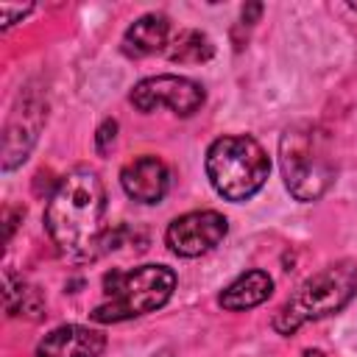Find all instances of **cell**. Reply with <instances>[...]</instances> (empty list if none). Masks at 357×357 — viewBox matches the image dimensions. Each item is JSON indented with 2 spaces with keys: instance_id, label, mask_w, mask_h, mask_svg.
Returning a JSON list of instances; mask_svg holds the SVG:
<instances>
[{
  "instance_id": "1",
  "label": "cell",
  "mask_w": 357,
  "mask_h": 357,
  "mask_svg": "<svg viewBox=\"0 0 357 357\" xmlns=\"http://www.w3.org/2000/svg\"><path fill=\"white\" fill-rule=\"evenodd\" d=\"M106 190L92 170L67 173L45 209V229L59 248V254L70 259H92L103 251L106 229Z\"/></svg>"
},
{
  "instance_id": "2",
  "label": "cell",
  "mask_w": 357,
  "mask_h": 357,
  "mask_svg": "<svg viewBox=\"0 0 357 357\" xmlns=\"http://www.w3.org/2000/svg\"><path fill=\"white\" fill-rule=\"evenodd\" d=\"M176 290V273L167 265H139L117 268L103 279V298L92 307V321L120 324L139 315H148L167 304Z\"/></svg>"
},
{
  "instance_id": "3",
  "label": "cell",
  "mask_w": 357,
  "mask_h": 357,
  "mask_svg": "<svg viewBox=\"0 0 357 357\" xmlns=\"http://www.w3.org/2000/svg\"><path fill=\"white\" fill-rule=\"evenodd\" d=\"M284 187L296 201H318L335 181V162L326 134L312 123L284 128L279 139Z\"/></svg>"
},
{
  "instance_id": "4",
  "label": "cell",
  "mask_w": 357,
  "mask_h": 357,
  "mask_svg": "<svg viewBox=\"0 0 357 357\" xmlns=\"http://www.w3.org/2000/svg\"><path fill=\"white\" fill-rule=\"evenodd\" d=\"M357 296V265L340 259L312 273L298 284V290L276 310L273 329L279 335H293L298 326L340 312Z\"/></svg>"
},
{
  "instance_id": "5",
  "label": "cell",
  "mask_w": 357,
  "mask_h": 357,
  "mask_svg": "<svg viewBox=\"0 0 357 357\" xmlns=\"http://www.w3.org/2000/svg\"><path fill=\"white\" fill-rule=\"evenodd\" d=\"M271 162L248 134L218 137L206 151V176L226 201H248L268 181Z\"/></svg>"
},
{
  "instance_id": "6",
  "label": "cell",
  "mask_w": 357,
  "mask_h": 357,
  "mask_svg": "<svg viewBox=\"0 0 357 357\" xmlns=\"http://www.w3.org/2000/svg\"><path fill=\"white\" fill-rule=\"evenodd\" d=\"M204 86L181 78V75H153L139 81L131 89V103L139 112H156V109H170L173 114L190 117L204 106Z\"/></svg>"
},
{
  "instance_id": "7",
  "label": "cell",
  "mask_w": 357,
  "mask_h": 357,
  "mask_svg": "<svg viewBox=\"0 0 357 357\" xmlns=\"http://www.w3.org/2000/svg\"><path fill=\"white\" fill-rule=\"evenodd\" d=\"M226 231H229V223L220 212L198 209L176 218L165 231V243L178 257H201L212 251L226 237Z\"/></svg>"
},
{
  "instance_id": "8",
  "label": "cell",
  "mask_w": 357,
  "mask_h": 357,
  "mask_svg": "<svg viewBox=\"0 0 357 357\" xmlns=\"http://www.w3.org/2000/svg\"><path fill=\"white\" fill-rule=\"evenodd\" d=\"M120 184L139 204H159L170 187V170L156 156H137L120 170Z\"/></svg>"
},
{
  "instance_id": "9",
  "label": "cell",
  "mask_w": 357,
  "mask_h": 357,
  "mask_svg": "<svg viewBox=\"0 0 357 357\" xmlns=\"http://www.w3.org/2000/svg\"><path fill=\"white\" fill-rule=\"evenodd\" d=\"M103 349H106V337L98 329L81 324H64L39 340L36 357H100Z\"/></svg>"
},
{
  "instance_id": "10",
  "label": "cell",
  "mask_w": 357,
  "mask_h": 357,
  "mask_svg": "<svg viewBox=\"0 0 357 357\" xmlns=\"http://www.w3.org/2000/svg\"><path fill=\"white\" fill-rule=\"evenodd\" d=\"M170 22L165 14H145L123 33V53L128 59H145L167 47Z\"/></svg>"
},
{
  "instance_id": "11",
  "label": "cell",
  "mask_w": 357,
  "mask_h": 357,
  "mask_svg": "<svg viewBox=\"0 0 357 357\" xmlns=\"http://www.w3.org/2000/svg\"><path fill=\"white\" fill-rule=\"evenodd\" d=\"M273 293V279L265 271H245L243 276H237L223 293H220V307L229 312H240V310H251L259 307L268 296Z\"/></svg>"
},
{
  "instance_id": "12",
  "label": "cell",
  "mask_w": 357,
  "mask_h": 357,
  "mask_svg": "<svg viewBox=\"0 0 357 357\" xmlns=\"http://www.w3.org/2000/svg\"><path fill=\"white\" fill-rule=\"evenodd\" d=\"M215 53L212 42L201 31H181L170 45H167V59L176 64H201L209 61Z\"/></svg>"
},
{
  "instance_id": "13",
  "label": "cell",
  "mask_w": 357,
  "mask_h": 357,
  "mask_svg": "<svg viewBox=\"0 0 357 357\" xmlns=\"http://www.w3.org/2000/svg\"><path fill=\"white\" fill-rule=\"evenodd\" d=\"M6 310L8 315H31L36 318L42 310V296L36 287H31L22 276H14L11 271H6Z\"/></svg>"
},
{
  "instance_id": "14",
  "label": "cell",
  "mask_w": 357,
  "mask_h": 357,
  "mask_svg": "<svg viewBox=\"0 0 357 357\" xmlns=\"http://www.w3.org/2000/svg\"><path fill=\"white\" fill-rule=\"evenodd\" d=\"M114 139H117V120H103L100 126H98V134H95V148H98V153H109V148L114 145Z\"/></svg>"
},
{
  "instance_id": "15",
  "label": "cell",
  "mask_w": 357,
  "mask_h": 357,
  "mask_svg": "<svg viewBox=\"0 0 357 357\" xmlns=\"http://www.w3.org/2000/svg\"><path fill=\"white\" fill-rule=\"evenodd\" d=\"M33 6H8V3H0V25L8 28L14 22H20L25 14H31Z\"/></svg>"
},
{
  "instance_id": "16",
  "label": "cell",
  "mask_w": 357,
  "mask_h": 357,
  "mask_svg": "<svg viewBox=\"0 0 357 357\" xmlns=\"http://www.w3.org/2000/svg\"><path fill=\"white\" fill-rule=\"evenodd\" d=\"M304 357H321V354H318V351H307Z\"/></svg>"
}]
</instances>
